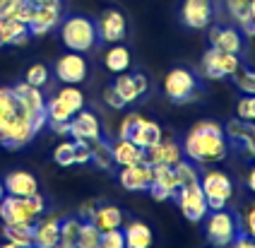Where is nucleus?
I'll use <instances>...</instances> for the list:
<instances>
[{
  "instance_id": "c85d7f7f",
  "label": "nucleus",
  "mask_w": 255,
  "mask_h": 248,
  "mask_svg": "<svg viewBox=\"0 0 255 248\" xmlns=\"http://www.w3.org/2000/svg\"><path fill=\"white\" fill-rule=\"evenodd\" d=\"M31 39L29 27L19 19H0V48L2 46H24Z\"/></svg>"
},
{
  "instance_id": "7ed1b4c3",
  "label": "nucleus",
  "mask_w": 255,
  "mask_h": 248,
  "mask_svg": "<svg viewBox=\"0 0 255 248\" xmlns=\"http://www.w3.org/2000/svg\"><path fill=\"white\" fill-rule=\"evenodd\" d=\"M60 41L68 51L75 53H89L99 48V34H97V22L85 15H68L60 19Z\"/></svg>"
},
{
  "instance_id": "5701e85b",
  "label": "nucleus",
  "mask_w": 255,
  "mask_h": 248,
  "mask_svg": "<svg viewBox=\"0 0 255 248\" xmlns=\"http://www.w3.org/2000/svg\"><path fill=\"white\" fill-rule=\"evenodd\" d=\"M53 161L63 169H70L75 164H89L92 161V145L82 142V140H65L56 147L53 152Z\"/></svg>"
},
{
  "instance_id": "4c0bfd02",
  "label": "nucleus",
  "mask_w": 255,
  "mask_h": 248,
  "mask_svg": "<svg viewBox=\"0 0 255 248\" xmlns=\"http://www.w3.org/2000/svg\"><path fill=\"white\" fill-rule=\"evenodd\" d=\"M24 82L31 85V87H39V89H46L48 82H51V70L46 63H34L27 68V75H24Z\"/></svg>"
},
{
  "instance_id": "a211bd4d",
  "label": "nucleus",
  "mask_w": 255,
  "mask_h": 248,
  "mask_svg": "<svg viewBox=\"0 0 255 248\" xmlns=\"http://www.w3.org/2000/svg\"><path fill=\"white\" fill-rule=\"evenodd\" d=\"M173 203L178 205L181 215H183L188 222L193 224H200L202 217L207 215V200H205V193L200 188V183H193V186H185V188H178L176 195H173Z\"/></svg>"
},
{
  "instance_id": "412c9836",
  "label": "nucleus",
  "mask_w": 255,
  "mask_h": 248,
  "mask_svg": "<svg viewBox=\"0 0 255 248\" xmlns=\"http://www.w3.org/2000/svg\"><path fill=\"white\" fill-rule=\"evenodd\" d=\"M116 181L121 183V188L130 193H147L149 181H152V164L137 161V164H126L116 169Z\"/></svg>"
},
{
  "instance_id": "ddd939ff",
  "label": "nucleus",
  "mask_w": 255,
  "mask_h": 248,
  "mask_svg": "<svg viewBox=\"0 0 255 248\" xmlns=\"http://www.w3.org/2000/svg\"><path fill=\"white\" fill-rule=\"evenodd\" d=\"M241 65H243L241 56L217 51L212 46L202 53V75H205V80H229Z\"/></svg>"
},
{
  "instance_id": "f03ea898",
  "label": "nucleus",
  "mask_w": 255,
  "mask_h": 248,
  "mask_svg": "<svg viewBox=\"0 0 255 248\" xmlns=\"http://www.w3.org/2000/svg\"><path fill=\"white\" fill-rule=\"evenodd\" d=\"M181 145H183V157L193 159L200 166L222 164L231 154V147H229L227 137H224L222 123H217L212 118L198 121L181 140Z\"/></svg>"
},
{
  "instance_id": "37998d69",
  "label": "nucleus",
  "mask_w": 255,
  "mask_h": 248,
  "mask_svg": "<svg viewBox=\"0 0 255 248\" xmlns=\"http://www.w3.org/2000/svg\"><path fill=\"white\" fill-rule=\"evenodd\" d=\"M104 102H106L109 109H114V111H123V109H128L126 102H123V97L114 89V85H109V87L104 89Z\"/></svg>"
},
{
  "instance_id": "6ab92c4d",
  "label": "nucleus",
  "mask_w": 255,
  "mask_h": 248,
  "mask_svg": "<svg viewBox=\"0 0 255 248\" xmlns=\"http://www.w3.org/2000/svg\"><path fill=\"white\" fill-rule=\"evenodd\" d=\"M97 34H99L101 46L104 44H121L128 36V19L121 10L116 7H109L104 10L97 19Z\"/></svg>"
},
{
  "instance_id": "2f4dec72",
  "label": "nucleus",
  "mask_w": 255,
  "mask_h": 248,
  "mask_svg": "<svg viewBox=\"0 0 255 248\" xmlns=\"http://www.w3.org/2000/svg\"><path fill=\"white\" fill-rule=\"evenodd\" d=\"M80 227H82L80 215H63V217H60V229H58L56 248H75L77 246Z\"/></svg>"
},
{
  "instance_id": "4468645a",
  "label": "nucleus",
  "mask_w": 255,
  "mask_h": 248,
  "mask_svg": "<svg viewBox=\"0 0 255 248\" xmlns=\"http://www.w3.org/2000/svg\"><path fill=\"white\" fill-rule=\"evenodd\" d=\"M207 39L210 46L217 51H224V53H234V56H241L246 53V34H243L236 24H210L207 27Z\"/></svg>"
},
{
  "instance_id": "a878e982",
  "label": "nucleus",
  "mask_w": 255,
  "mask_h": 248,
  "mask_svg": "<svg viewBox=\"0 0 255 248\" xmlns=\"http://www.w3.org/2000/svg\"><path fill=\"white\" fill-rule=\"evenodd\" d=\"M60 217H63V215H41V217L31 224L34 246L36 248H56L58 229H60Z\"/></svg>"
},
{
  "instance_id": "9b49d317",
  "label": "nucleus",
  "mask_w": 255,
  "mask_h": 248,
  "mask_svg": "<svg viewBox=\"0 0 255 248\" xmlns=\"http://www.w3.org/2000/svg\"><path fill=\"white\" fill-rule=\"evenodd\" d=\"M219 5L214 0H181L178 19L188 29H207L217 19Z\"/></svg>"
},
{
  "instance_id": "09e8293b",
  "label": "nucleus",
  "mask_w": 255,
  "mask_h": 248,
  "mask_svg": "<svg viewBox=\"0 0 255 248\" xmlns=\"http://www.w3.org/2000/svg\"><path fill=\"white\" fill-rule=\"evenodd\" d=\"M248 12H251V15H255V0H251V5H248Z\"/></svg>"
},
{
  "instance_id": "e433bc0d",
  "label": "nucleus",
  "mask_w": 255,
  "mask_h": 248,
  "mask_svg": "<svg viewBox=\"0 0 255 248\" xmlns=\"http://www.w3.org/2000/svg\"><path fill=\"white\" fill-rule=\"evenodd\" d=\"M229 80H231V82L239 87V92H243V94H255V68H251V65L243 63Z\"/></svg>"
},
{
  "instance_id": "f8f14e48",
  "label": "nucleus",
  "mask_w": 255,
  "mask_h": 248,
  "mask_svg": "<svg viewBox=\"0 0 255 248\" xmlns=\"http://www.w3.org/2000/svg\"><path fill=\"white\" fill-rule=\"evenodd\" d=\"M77 215L82 222H92L99 232L118 229L126 222V212L114 203H85Z\"/></svg>"
},
{
  "instance_id": "423d86ee",
  "label": "nucleus",
  "mask_w": 255,
  "mask_h": 248,
  "mask_svg": "<svg viewBox=\"0 0 255 248\" xmlns=\"http://www.w3.org/2000/svg\"><path fill=\"white\" fill-rule=\"evenodd\" d=\"M46 198L41 193H34L29 198L5 195L0 200V219L2 224H34L36 219L46 215Z\"/></svg>"
},
{
  "instance_id": "4be33fe9",
  "label": "nucleus",
  "mask_w": 255,
  "mask_h": 248,
  "mask_svg": "<svg viewBox=\"0 0 255 248\" xmlns=\"http://www.w3.org/2000/svg\"><path fill=\"white\" fill-rule=\"evenodd\" d=\"M176 190H178V183H176L173 166L154 164V166H152V181H149L147 193L154 198L156 203H166V200H173Z\"/></svg>"
},
{
  "instance_id": "c756f323",
  "label": "nucleus",
  "mask_w": 255,
  "mask_h": 248,
  "mask_svg": "<svg viewBox=\"0 0 255 248\" xmlns=\"http://www.w3.org/2000/svg\"><path fill=\"white\" fill-rule=\"evenodd\" d=\"M111 157H114L116 166H126V164H137V161H144V149L137 147L130 140H123V137H114L111 140Z\"/></svg>"
},
{
  "instance_id": "6e6552de",
  "label": "nucleus",
  "mask_w": 255,
  "mask_h": 248,
  "mask_svg": "<svg viewBox=\"0 0 255 248\" xmlns=\"http://www.w3.org/2000/svg\"><path fill=\"white\" fill-rule=\"evenodd\" d=\"M200 188L205 193V200H207V207H210V210L227 207V205H231L234 195H236L234 178H231L227 171H222V169H205V166H202Z\"/></svg>"
},
{
  "instance_id": "f704fd0d",
  "label": "nucleus",
  "mask_w": 255,
  "mask_h": 248,
  "mask_svg": "<svg viewBox=\"0 0 255 248\" xmlns=\"http://www.w3.org/2000/svg\"><path fill=\"white\" fill-rule=\"evenodd\" d=\"M92 145V161L89 164H94L97 169L101 171H111L116 164H114V157H111V137H99V140H94V142H89Z\"/></svg>"
},
{
  "instance_id": "f257e3e1",
  "label": "nucleus",
  "mask_w": 255,
  "mask_h": 248,
  "mask_svg": "<svg viewBox=\"0 0 255 248\" xmlns=\"http://www.w3.org/2000/svg\"><path fill=\"white\" fill-rule=\"evenodd\" d=\"M46 125V118L34 116L17 99L12 87H0V147L22 149Z\"/></svg>"
},
{
  "instance_id": "dca6fc26",
  "label": "nucleus",
  "mask_w": 255,
  "mask_h": 248,
  "mask_svg": "<svg viewBox=\"0 0 255 248\" xmlns=\"http://www.w3.org/2000/svg\"><path fill=\"white\" fill-rule=\"evenodd\" d=\"M53 75H56L58 82H63V85H82L89 77V60L85 58V53L68 51V53H63L56 60Z\"/></svg>"
},
{
  "instance_id": "b1692460",
  "label": "nucleus",
  "mask_w": 255,
  "mask_h": 248,
  "mask_svg": "<svg viewBox=\"0 0 255 248\" xmlns=\"http://www.w3.org/2000/svg\"><path fill=\"white\" fill-rule=\"evenodd\" d=\"M178 159H183V145L181 140H173V137H161L156 145L147 147L144 149V161L147 164H166V166H173Z\"/></svg>"
},
{
  "instance_id": "f3484780",
  "label": "nucleus",
  "mask_w": 255,
  "mask_h": 248,
  "mask_svg": "<svg viewBox=\"0 0 255 248\" xmlns=\"http://www.w3.org/2000/svg\"><path fill=\"white\" fill-rule=\"evenodd\" d=\"M114 89L123 97L126 106H135V104L144 102L149 97V80L144 73H118L114 77Z\"/></svg>"
},
{
  "instance_id": "1a4fd4ad",
  "label": "nucleus",
  "mask_w": 255,
  "mask_h": 248,
  "mask_svg": "<svg viewBox=\"0 0 255 248\" xmlns=\"http://www.w3.org/2000/svg\"><path fill=\"white\" fill-rule=\"evenodd\" d=\"M118 137L123 140H130L137 147L147 149V147L156 145L161 137H164V128L152 121V118H144L140 114H128L123 121H121V130H118Z\"/></svg>"
},
{
  "instance_id": "39448f33",
  "label": "nucleus",
  "mask_w": 255,
  "mask_h": 248,
  "mask_svg": "<svg viewBox=\"0 0 255 248\" xmlns=\"http://www.w3.org/2000/svg\"><path fill=\"white\" fill-rule=\"evenodd\" d=\"M164 94L173 104H190L202 94V75L188 65H173L164 80Z\"/></svg>"
},
{
  "instance_id": "864d4df0",
  "label": "nucleus",
  "mask_w": 255,
  "mask_h": 248,
  "mask_svg": "<svg viewBox=\"0 0 255 248\" xmlns=\"http://www.w3.org/2000/svg\"><path fill=\"white\" fill-rule=\"evenodd\" d=\"M205 248H214V246H205Z\"/></svg>"
},
{
  "instance_id": "8fccbe9b",
  "label": "nucleus",
  "mask_w": 255,
  "mask_h": 248,
  "mask_svg": "<svg viewBox=\"0 0 255 248\" xmlns=\"http://www.w3.org/2000/svg\"><path fill=\"white\" fill-rule=\"evenodd\" d=\"M5 195H7V193H5V186H2V181H0V200H2Z\"/></svg>"
},
{
  "instance_id": "2eb2a0df",
  "label": "nucleus",
  "mask_w": 255,
  "mask_h": 248,
  "mask_svg": "<svg viewBox=\"0 0 255 248\" xmlns=\"http://www.w3.org/2000/svg\"><path fill=\"white\" fill-rule=\"evenodd\" d=\"M68 135L72 140H82V142H94L104 137V125H101V118L94 109H87L82 106L75 116L68 121Z\"/></svg>"
},
{
  "instance_id": "603ef678",
  "label": "nucleus",
  "mask_w": 255,
  "mask_h": 248,
  "mask_svg": "<svg viewBox=\"0 0 255 248\" xmlns=\"http://www.w3.org/2000/svg\"><path fill=\"white\" fill-rule=\"evenodd\" d=\"M27 248H36V246H34V244H31V246H27Z\"/></svg>"
},
{
  "instance_id": "cd10ccee",
  "label": "nucleus",
  "mask_w": 255,
  "mask_h": 248,
  "mask_svg": "<svg viewBox=\"0 0 255 248\" xmlns=\"http://www.w3.org/2000/svg\"><path fill=\"white\" fill-rule=\"evenodd\" d=\"M12 92L17 94V99L24 104V109H27L29 114L46 118V97H43V89L31 87V85H27L22 80V82H14L12 85Z\"/></svg>"
},
{
  "instance_id": "c9c22d12",
  "label": "nucleus",
  "mask_w": 255,
  "mask_h": 248,
  "mask_svg": "<svg viewBox=\"0 0 255 248\" xmlns=\"http://www.w3.org/2000/svg\"><path fill=\"white\" fill-rule=\"evenodd\" d=\"M2 239L19 248L31 246V244H34L31 224H5V227H2Z\"/></svg>"
},
{
  "instance_id": "3c124183",
  "label": "nucleus",
  "mask_w": 255,
  "mask_h": 248,
  "mask_svg": "<svg viewBox=\"0 0 255 248\" xmlns=\"http://www.w3.org/2000/svg\"><path fill=\"white\" fill-rule=\"evenodd\" d=\"M0 248H19V246H14V244H10V241H5V244H2Z\"/></svg>"
},
{
  "instance_id": "bb28decb",
  "label": "nucleus",
  "mask_w": 255,
  "mask_h": 248,
  "mask_svg": "<svg viewBox=\"0 0 255 248\" xmlns=\"http://www.w3.org/2000/svg\"><path fill=\"white\" fill-rule=\"evenodd\" d=\"M123 234H126V248H154V232L142 219L128 217V222H123Z\"/></svg>"
},
{
  "instance_id": "ea45409f",
  "label": "nucleus",
  "mask_w": 255,
  "mask_h": 248,
  "mask_svg": "<svg viewBox=\"0 0 255 248\" xmlns=\"http://www.w3.org/2000/svg\"><path fill=\"white\" fill-rule=\"evenodd\" d=\"M236 210H239V215H241L243 229L255 239V198H243L241 207H236Z\"/></svg>"
},
{
  "instance_id": "49530a36",
  "label": "nucleus",
  "mask_w": 255,
  "mask_h": 248,
  "mask_svg": "<svg viewBox=\"0 0 255 248\" xmlns=\"http://www.w3.org/2000/svg\"><path fill=\"white\" fill-rule=\"evenodd\" d=\"M243 183H246V188L251 190L255 195V164L248 166V171H246V178H243Z\"/></svg>"
},
{
  "instance_id": "9d476101",
  "label": "nucleus",
  "mask_w": 255,
  "mask_h": 248,
  "mask_svg": "<svg viewBox=\"0 0 255 248\" xmlns=\"http://www.w3.org/2000/svg\"><path fill=\"white\" fill-rule=\"evenodd\" d=\"M222 128H224V137H227L229 147L236 149L248 166L255 164V123L241 121L236 116L229 118Z\"/></svg>"
},
{
  "instance_id": "72a5a7b5",
  "label": "nucleus",
  "mask_w": 255,
  "mask_h": 248,
  "mask_svg": "<svg viewBox=\"0 0 255 248\" xmlns=\"http://www.w3.org/2000/svg\"><path fill=\"white\" fill-rule=\"evenodd\" d=\"M173 174H176V183L178 188H185V186H193V183H200V174H202V166L195 164L193 159H178L173 164Z\"/></svg>"
},
{
  "instance_id": "7c9ffc66",
  "label": "nucleus",
  "mask_w": 255,
  "mask_h": 248,
  "mask_svg": "<svg viewBox=\"0 0 255 248\" xmlns=\"http://www.w3.org/2000/svg\"><path fill=\"white\" fill-rule=\"evenodd\" d=\"M104 65L109 68V73H128L130 70V65H132V53H130V48L123 44H111L109 46V51L104 53Z\"/></svg>"
},
{
  "instance_id": "aec40b11",
  "label": "nucleus",
  "mask_w": 255,
  "mask_h": 248,
  "mask_svg": "<svg viewBox=\"0 0 255 248\" xmlns=\"http://www.w3.org/2000/svg\"><path fill=\"white\" fill-rule=\"evenodd\" d=\"M63 19V0L48 2V5H34V12L29 17L27 27L31 36H46L53 31Z\"/></svg>"
},
{
  "instance_id": "58836bf2",
  "label": "nucleus",
  "mask_w": 255,
  "mask_h": 248,
  "mask_svg": "<svg viewBox=\"0 0 255 248\" xmlns=\"http://www.w3.org/2000/svg\"><path fill=\"white\" fill-rule=\"evenodd\" d=\"M101 232L92 224V222H82L80 234H77V246L75 248H99Z\"/></svg>"
},
{
  "instance_id": "473e14b6",
  "label": "nucleus",
  "mask_w": 255,
  "mask_h": 248,
  "mask_svg": "<svg viewBox=\"0 0 255 248\" xmlns=\"http://www.w3.org/2000/svg\"><path fill=\"white\" fill-rule=\"evenodd\" d=\"M34 12V0H0V19H19L27 24Z\"/></svg>"
},
{
  "instance_id": "de8ad7c7",
  "label": "nucleus",
  "mask_w": 255,
  "mask_h": 248,
  "mask_svg": "<svg viewBox=\"0 0 255 248\" xmlns=\"http://www.w3.org/2000/svg\"><path fill=\"white\" fill-rule=\"evenodd\" d=\"M48 2H56V0H34V5H48Z\"/></svg>"
},
{
  "instance_id": "a19ab883",
  "label": "nucleus",
  "mask_w": 255,
  "mask_h": 248,
  "mask_svg": "<svg viewBox=\"0 0 255 248\" xmlns=\"http://www.w3.org/2000/svg\"><path fill=\"white\" fill-rule=\"evenodd\" d=\"M236 116L241 121H248V123H255V94H239L236 99Z\"/></svg>"
},
{
  "instance_id": "20e7f679",
  "label": "nucleus",
  "mask_w": 255,
  "mask_h": 248,
  "mask_svg": "<svg viewBox=\"0 0 255 248\" xmlns=\"http://www.w3.org/2000/svg\"><path fill=\"white\" fill-rule=\"evenodd\" d=\"M202 234L214 248H227L236 232L241 229V215L234 205L219 207V210H207V215L202 217Z\"/></svg>"
},
{
  "instance_id": "c03bdc74",
  "label": "nucleus",
  "mask_w": 255,
  "mask_h": 248,
  "mask_svg": "<svg viewBox=\"0 0 255 248\" xmlns=\"http://www.w3.org/2000/svg\"><path fill=\"white\" fill-rule=\"evenodd\" d=\"M227 248H255V239L248 232H246V229H243V224H241V229L236 232L234 241H231Z\"/></svg>"
},
{
  "instance_id": "a18cd8bd",
  "label": "nucleus",
  "mask_w": 255,
  "mask_h": 248,
  "mask_svg": "<svg viewBox=\"0 0 255 248\" xmlns=\"http://www.w3.org/2000/svg\"><path fill=\"white\" fill-rule=\"evenodd\" d=\"M248 5H251V0H224V7L234 19H239L243 12H248Z\"/></svg>"
},
{
  "instance_id": "393cba45",
  "label": "nucleus",
  "mask_w": 255,
  "mask_h": 248,
  "mask_svg": "<svg viewBox=\"0 0 255 248\" xmlns=\"http://www.w3.org/2000/svg\"><path fill=\"white\" fill-rule=\"evenodd\" d=\"M2 186L7 195H17V198H29L34 193H39V181L36 176L24 171V169H14L2 176Z\"/></svg>"
},
{
  "instance_id": "79ce46f5",
  "label": "nucleus",
  "mask_w": 255,
  "mask_h": 248,
  "mask_svg": "<svg viewBox=\"0 0 255 248\" xmlns=\"http://www.w3.org/2000/svg\"><path fill=\"white\" fill-rule=\"evenodd\" d=\"M99 248H126V234H123V227L109 229V232H101Z\"/></svg>"
},
{
  "instance_id": "0eeeda50",
  "label": "nucleus",
  "mask_w": 255,
  "mask_h": 248,
  "mask_svg": "<svg viewBox=\"0 0 255 248\" xmlns=\"http://www.w3.org/2000/svg\"><path fill=\"white\" fill-rule=\"evenodd\" d=\"M85 106V94L77 85H63L51 99H46V125L68 123Z\"/></svg>"
}]
</instances>
